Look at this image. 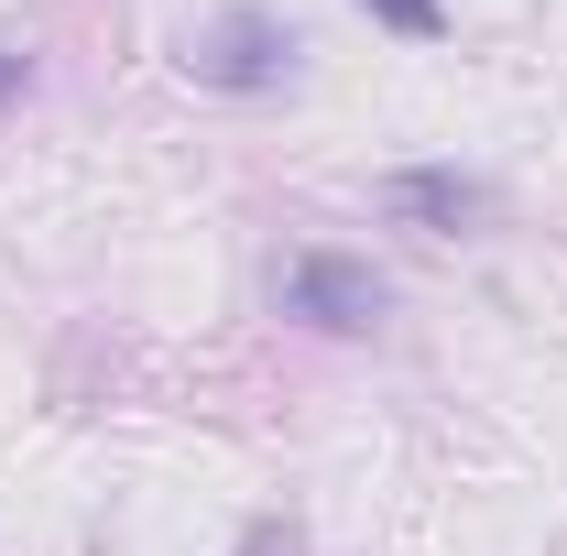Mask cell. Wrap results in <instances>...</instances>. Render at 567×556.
I'll list each match as a JSON object with an SVG mask.
<instances>
[{
    "instance_id": "6da1fadb",
    "label": "cell",
    "mask_w": 567,
    "mask_h": 556,
    "mask_svg": "<svg viewBox=\"0 0 567 556\" xmlns=\"http://www.w3.org/2000/svg\"><path fill=\"white\" fill-rule=\"evenodd\" d=\"M284 317H306V328H339V339H360V328H382V274L371 262H350V251H295L274 274Z\"/></svg>"
},
{
    "instance_id": "7a4b0ae2",
    "label": "cell",
    "mask_w": 567,
    "mask_h": 556,
    "mask_svg": "<svg viewBox=\"0 0 567 556\" xmlns=\"http://www.w3.org/2000/svg\"><path fill=\"white\" fill-rule=\"evenodd\" d=\"M186 66L208 76V87H274L295 66V33H284L274 11H218L208 33H186Z\"/></svg>"
},
{
    "instance_id": "3957f363",
    "label": "cell",
    "mask_w": 567,
    "mask_h": 556,
    "mask_svg": "<svg viewBox=\"0 0 567 556\" xmlns=\"http://www.w3.org/2000/svg\"><path fill=\"white\" fill-rule=\"evenodd\" d=\"M393 208L458 229V218H481V186H470V175H393Z\"/></svg>"
},
{
    "instance_id": "277c9868",
    "label": "cell",
    "mask_w": 567,
    "mask_h": 556,
    "mask_svg": "<svg viewBox=\"0 0 567 556\" xmlns=\"http://www.w3.org/2000/svg\"><path fill=\"white\" fill-rule=\"evenodd\" d=\"M371 22H393V33H436L447 0H371Z\"/></svg>"
},
{
    "instance_id": "5b68a950",
    "label": "cell",
    "mask_w": 567,
    "mask_h": 556,
    "mask_svg": "<svg viewBox=\"0 0 567 556\" xmlns=\"http://www.w3.org/2000/svg\"><path fill=\"white\" fill-rule=\"evenodd\" d=\"M0 99H22V55H0Z\"/></svg>"
}]
</instances>
